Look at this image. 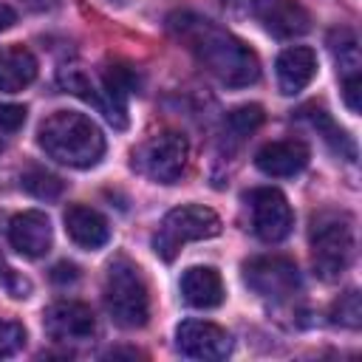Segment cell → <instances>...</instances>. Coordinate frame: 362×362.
Returning a JSON list of instances; mask_svg holds the SVG:
<instances>
[{"mask_svg": "<svg viewBox=\"0 0 362 362\" xmlns=\"http://www.w3.org/2000/svg\"><path fill=\"white\" fill-rule=\"evenodd\" d=\"M37 141L45 150V156H51L59 164L76 167V170H88L99 164V158L105 156V136L99 124L90 116L76 113V110L51 113L40 124Z\"/></svg>", "mask_w": 362, "mask_h": 362, "instance_id": "7a4b0ae2", "label": "cell"}, {"mask_svg": "<svg viewBox=\"0 0 362 362\" xmlns=\"http://www.w3.org/2000/svg\"><path fill=\"white\" fill-rule=\"evenodd\" d=\"M342 96H345V105L351 113H359V96H362V76L354 74V76H342Z\"/></svg>", "mask_w": 362, "mask_h": 362, "instance_id": "603a6c76", "label": "cell"}, {"mask_svg": "<svg viewBox=\"0 0 362 362\" xmlns=\"http://www.w3.org/2000/svg\"><path fill=\"white\" fill-rule=\"evenodd\" d=\"M51 277H54L57 283H65V280L71 283V280H76V277H79V269H76L74 263H57V266H54V272H51Z\"/></svg>", "mask_w": 362, "mask_h": 362, "instance_id": "cb8c5ba5", "label": "cell"}, {"mask_svg": "<svg viewBox=\"0 0 362 362\" xmlns=\"http://www.w3.org/2000/svg\"><path fill=\"white\" fill-rule=\"evenodd\" d=\"M17 23V11L11 8V6H6V3H0V31H6V28H11Z\"/></svg>", "mask_w": 362, "mask_h": 362, "instance_id": "d4e9b609", "label": "cell"}, {"mask_svg": "<svg viewBox=\"0 0 362 362\" xmlns=\"http://www.w3.org/2000/svg\"><path fill=\"white\" fill-rule=\"evenodd\" d=\"M223 3H226V6H232V8H240V11H243V8H249V6H255L257 0H223Z\"/></svg>", "mask_w": 362, "mask_h": 362, "instance_id": "484cf974", "label": "cell"}, {"mask_svg": "<svg viewBox=\"0 0 362 362\" xmlns=\"http://www.w3.org/2000/svg\"><path fill=\"white\" fill-rule=\"evenodd\" d=\"M314 272L322 280L339 277L354 260V218L342 209H322L308 229Z\"/></svg>", "mask_w": 362, "mask_h": 362, "instance_id": "3957f363", "label": "cell"}, {"mask_svg": "<svg viewBox=\"0 0 362 362\" xmlns=\"http://www.w3.org/2000/svg\"><path fill=\"white\" fill-rule=\"evenodd\" d=\"M223 294V280L212 266H189L181 274V297L192 308H218Z\"/></svg>", "mask_w": 362, "mask_h": 362, "instance_id": "2e32d148", "label": "cell"}, {"mask_svg": "<svg viewBox=\"0 0 362 362\" xmlns=\"http://www.w3.org/2000/svg\"><path fill=\"white\" fill-rule=\"evenodd\" d=\"M243 280L252 291L272 300H286L300 288V272L297 263L280 255H263L252 257L243 266Z\"/></svg>", "mask_w": 362, "mask_h": 362, "instance_id": "ba28073f", "label": "cell"}, {"mask_svg": "<svg viewBox=\"0 0 362 362\" xmlns=\"http://www.w3.org/2000/svg\"><path fill=\"white\" fill-rule=\"evenodd\" d=\"M331 322L345 325V328H359V322H362L359 291H345V294H339V300L331 305Z\"/></svg>", "mask_w": 362, "mask_h": 362, "instance_id": "d6986e66", "label": "cell"}, {"mask_svg": "<svg viewBox=\"0 0 362 362\" xmlns=\"http://www.w3.org/2000/svg\"><path fill=\"white\" fill-rule=\"evenodd\" d=\"M274 68H277L280 93L294 96V93H300L317 76V54L308 45H294V48H286L277 57Z\"/></svg>", "mask_w": 362, "mask_h": 362, "instance_id": "5bb4252c", "label": "cell"}, {"mask_svg": "<svg viewBox=\"0 0 362 362\" xmlns=\"http://www.w3.org/2000/svg\"><path fill=\"white\" fill-rule=\"evenodd\" d=\"M105 308L119 328H141L150 317V294L139 266L127 257H116L105 274Z\"/></svg>", "mask_w": 362, "mask_h": 362, "instance_id": "277c9868", "label": "cell"}, {"mask_svg": "<svg viewBox=\"0 0 362 362\" xmlns=\"http://www.w3.org/2000/svg\"><path fill=\"white\" fill-rule=\"evenodd\" d=\"M246 204L252 212V229L263 243H280L291 235L294 212L280 189L257 187V189L246 192Z\"/></svg>", "mask_w": 362, "mask_h": 362, "instance_id": "52a82bcc", "label": "cell"}, {"mask_svg": "<svg viewBox=\"0 0 362 362\" xmlns=\"http://www.w3.org/2000/svg\"><path fill=\"white\" fill-rule=\"evenodd\" d=\"M255 6H257V17L263 20L266 31H272L274 37L288 40L311 28V17L297 0H257Z\"/></svg>", "mask_w": 362, "mask_h": 362, "instance_id": "4fadbf2b", "label": "cell"}, {"mask_svg": "<svg viewBox=\"0 0 362 362\" xmlns=\"http://www.w3.org/2000/svg\"><path fill=\"white\" fill-rule=\"evenodd\" d=\"M311 153H308V144L300 141V139H280V141H269L257 150L255 156V164L260 173L266 175H274V178H288V175H297L305 170Z\"/></svg>", "mask_w": 362, "mask_h": 362, "instance_id": "7c38bea8", "label": "cell"}, {"mask_svg": "<svg viewBox=\"0 0 362 362\" xmlns=\"http://www.w3.org/2000/svg\"><path fill=\"white\" fill-rule=\"evenodd\" d=\"M25 107L23 105H14V102H3L0 105V127L6 133H17L23 124H25Z\"/></svg>", "mask_w": 362, "mask_h": 362, "instance_id": "7402d4cb", "label": "cell"}, {"mask_svg": "<svg viewBox=\"0 0 362 362\" xmlns=\"http://www.w3.org/2000/svg\"><path fill=\"white\" fill-rule=\"evenodd\" d=\"M175 345L189 359H226L232 354V337L226 328L206 320H184L175 328Z\"/></svg>", "mask_w": 362, "mask_h": 362, "instance_id": "9c48e42d", "label": "cell"}, {"mask_svg": "<svg viewBox=\"0 0 362 362\" xmlns=\"http://www.w3.org/2000/svg\"><path fill=\"white\" fill-rule=\"evenodd\" d=\"M226 124L232 127L235 136H249L252 130H257L263 124V107L260 105H240L229 113Z\"/></svg>", "mask_w": 362, "mask_h": 362, "instance_id": "ffe728a7", "label": "cell"}, {"mask_svg": "<svg viewBox=\"0 0 362 362\" xmlns=\"http://www.w3.org/2000/svg\"><path fill=\"white\" fill-rule=\"evenodd\" d=\"M23 189L40 201H57L62 192H65V181L54 173H48L45 167H28L20 178Z\"/></svg>", "mask_w": 362, "mask_h": 362, "instance_id": "ac0fdd59", "label": "cell"}, {"mask_svg": "<svg viewBox=\"0 0 362 362\" xmlns=\"http://www.w3.org/2000/svg\"><path fill=\"white\" fill-rule=\"evenodd\" d=\"M37 79V57L25 45H3L0 48V90L17 93L25 90Z\"/></svg>", "mask_w": 362, "mask_h": 362, "instance_id": "e0dca14e", "label": "cell"}, {"mask_svg": "<svg viewBox=\"0 0 362 362\" xmlns=\"http://www.w3.org/2000/svg\"><path fill=\"white\" fill-rule=\"evenodd\" d=\"M218 232H221V218L215 209L204 204H184L161 218L153 235V252L170 263L189 240H206L215 238Z\"/></svg>", "mask_w": 362, "mask_h": 362, "instance_id": "5b68a950", "label": "cell"}, {"mask_svg": "<svg viewBox=\"0 0 362 362\" xmlns=\"http://www.w3.org/2000/svg\"><path fill=\"white\" fill-rule=\"evenodd\" d=\"M42 328L51 339L57 342H82L90 339L96 331V317L90 305L76 303V300H59L45 308L42 314Z\"/></svg>", "mask_w": 362, "mask_h": 362, "instance_id": "30bf717a", "label": "cell"}, {"mask_svg": "<svg viewBox=\"0 0 362 362\" xmlns=\"http://www.w3.org/2000/svg\"><path fill=\"white\" fill-rule=\"evenodd\" d=\"M62 221H65L68 238L82 249H102L110 240V226H107L105 215L90 209V206H85V204L68 206Z\"/></svg>", "mask_w": 362, "mask_h": 362, "instance_id": "9a60e30c", "label": "cell"}, {"mask_svg": "<svg viewBox=\"0 0 362 362\" xmlns=\"http://www.w3.org/2000/svg\"><path fill=\"white\" fill-rule=\"evenodd\" d=\"M54 240V229L45 212L40 209H28L11 218L8 223V243L11 249H17L23 257H42L51 249Z\"/></svg>", "mask_w": 362, "mask_h": 362, "instance_id": "8fae6325", "label": "cell"}, {"mask_svg": "<svg viewBox=\"0 0 362 362\" xmlns=\"http://www.w3.org/2000/svg\"><path fill=\"white\" fill-rule=\"evenodd\" d=\"M25 345V328L14 320H0V359L14 356Z\"/></svg>", "mask_w": 362, "mask_h": 362, "instance_id": "44dd1931", "label": "cell"}, {"mask_svg": "<svg viewBox=\"0 0 362 362\" xmlns=\"http://www.w3.org/2000/svg\"><path fill=\"white\" fill-rule=\"evenodd\" d=\"M187 158H189L187 139L175 130H161L133 150L130 164L139 175L156 184H175L187 170Z\"/></svg>", "mask_w": 362, "mask_h": 362, "instance_id": "8992f818", "label": "cell"}, {"mask_svg": "<svg viewBox=\"0 0 362 362\" xmlns=\"http://www.w3.org/2000/svg\"><path fill=\"white\" fill-rule=\"evenodd\" d=\"M170 31L195 54V59L226 88H246L260 76L257 54L229 34L226 28L215 25L206 17L181 11L170 17Z\"/></svg>", "mask_w": 362, "mask_h": 362, "instance_id": "6da1fadb", "label": "cell"}]
</instances>
